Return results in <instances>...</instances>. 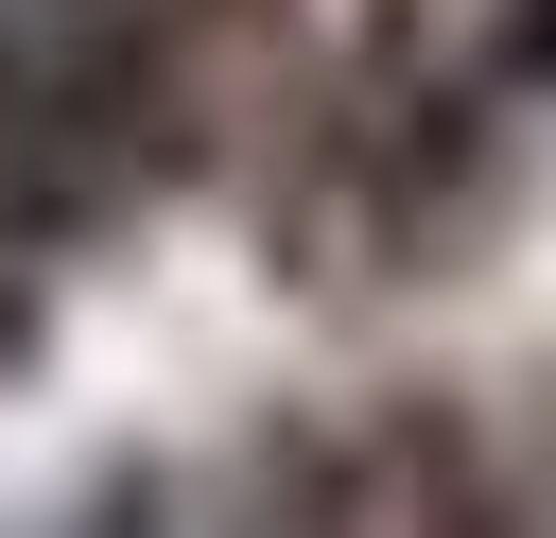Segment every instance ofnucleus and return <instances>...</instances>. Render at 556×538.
Here are the masks:
<instances>
[{"instance_id": "obj_1", "label": "nucleus", "mask_w": 556, "mask_h": 538, "mask_svg": "<svg viewBox=\"0 0 556 538\" xmlns=\"http://www.w3.org/2000/svg\"><path fill=\"white\" fill-rule=\"evenodd\" d=\"M174 156V35L156 0H0V208L87 226Z\"/></svg>"}, {"instance_id": "obj_2", "label": "nucleus", "mask_w": 556, "mask_h": 538, "mask_svg": "<svg viewBox=\"0 0 556 538\" xmlns=\"http://www.w3.org/2000/svg\"><path fill=\"white\" fill-rule=\"evenodd\" d=\"M521 87L556 104V0H521Z\"/></svg>"}]
</instances>
